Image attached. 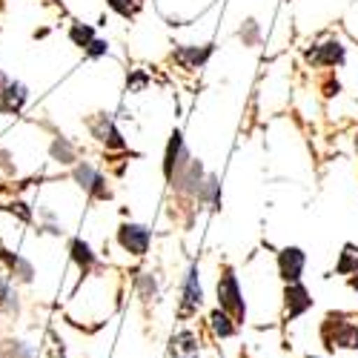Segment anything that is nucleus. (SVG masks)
Listing matches in <instances>:
<instances>
[{"label": "nucleus", "instance_id": "1", "mask_svg": "<svg viewBox=\"0 0 358 358\" xmlns=\"http://www.w3.org/2000/svg\"><path fill=\"white\" fill-rule=\"evenodd\" d=\"M218 307L235 321V324H244L247 318V304L241 298V284H238L235 273L229 266H224V275L218 278Z\"/></svg>", "mask_w": 358, "mask_h": 358}, {"label": "nucleus", "instance_id": "2", "mask_svg": "<svg viewBox=\"0 0 358 358\" xmlns=\"http://www.w3.org/2000/svg\"><path fill=\"white\" fill-rule=\"evenodd\" d=\"M321 338H324L327 350H358V327L344 321V315L330 313L324 318Z\"/></svg>", "mask_w": 358, "mask_h": 358}, {"label": "nucleus", "instance_id": "3", "mask_svg": "<svg viewBox=\"0 0 358 358\" xmlns=\"http://www.w3.org/2000/svg\"><path fill=\"white\" fill-rule=\"evenodd\" d=\"M72 178H75V184L92 198V201H109L112 198V189L106 184V178L101 175L98 166H92L89 161H78L72 166Z\"/></svg>", "mask_w": 358, "mask_h": 358}, {"label": "nucleus", "instance_id": "4", "mask_svg": "<svg viewBox=\"0 0 358 358\" xmlns=\"http://www.w3.org/2000/svg\"><path fill=\"white\" fill-rule=\"evenodd\" d=\"M86 129L92 132V138H95L101 146H106V149H115V152H124V149H127V141H124L121 129L115 127V121H112L106 112L89 115V117H86Z\"/></svg>", "mask_w": 358, "mask_h": 358}, {"label": "nucleus", "instance_id": "5", "mask_svg": "<svg viewBox=\"0 0 358 358\" xmlns=\"http://www.w3.org/2000/svg\"><path fill=\"white\" fill-rule=\"evenodd\" d=\"M29 103V89L0 72V115H20Z\"/></svg>", "mask_w": 358, "mask_h": 358}, {"label": "nucleus", "instance_id": "6", "mask_svg": "<svg viewBox=\"0 0 358 358\" xmlns=\"http://www.w3.org/2000/svg\"><path fill=\"white\" fill-rule=\"evenodd\" d=\"M117 244H121L127 252L132 255H146L149 252V244H152V229L143 227V224H121L117 227Z\"/></svg>", "mask_w": 358, "mask_h": 358}, {"label": "nucleus", "instance_id": "7", "mask_svg": "<svg viewBox=\"0 0 358 358\" xmlns=\"http://www.w3.org/2000/svg\"><path fill=\"white\" fill-rule=\"evenodd\" d=\"M189 152H187V143H184V135L181 132H172L169 141H166V149H164V178L172 184V178L181 172L187 164H189Z\"/></svg>", "mask_w": 358, "mask_h": 358}, {"label": "nucleus", "instance_id": "8", "mask_svg": "<svg viewBox=\"0 0 358 358\" xmlns=\"http://www.w3.org/2000/svg\"><path fill=\"white\" fill-rule=\"evenodd\" d=\"M203 178H206L203 164L192 158L181 172L172 178V187H175L178 195H184V198H198V192H201V187H203Z\"/></svg>", "mask_w": 358, "mask_h": 358}, {"label": "nucleus", "instance_id": "9", "mask_svg": "<svg viewBox=\"0 0 358 358\" xmlns=\"http://www.w3.org/2000/svg\"><path fill=\"white\" fill-rule=\"evenodd\" d=\"M201 304H203L201 273H198V264H189L187 278H184V289H181V315H192V313H198Z\"/></svg>", "mask_w": 358, "mask_h": 358}, {"label": "nucleus", "instance_id": "10", "mask_svg": "<svg viewBox=\"0 0 358 358\" xmlns=\"http://www.w3.org/2000/svg\"><path fill=\"white\" fill-rule=\"evenodd\" d=\"M304 264H307V255H304L301 247H284V250L278 252V275H281L287 284L301 281Z\"/></svg>", "mask_w": 358, "mask_h": 358}, {"label": "nucleus", "instance_id": "11", "mask_svg": "<svg viewBox=\"0 0 358 358\" xmlns=\"http://www.w3.org/2000/svg\"><path fill=\"white\" fill-rule=\"evenodd\" d=\"M310 307H313V298H310V292H307V287L301 281L284 287V315H287V321H295L298 315H304Z\"/></svg>", "mask_w": 358, "mask_h": 358}, {"label": "nucleus", "instance_id": "12", "mask_svg": "<svg viewBox=\"0 0 358 358\" xmlns=\"http://www.w3.org/2000/svg\"><path fill=\"white\" fill-rule=\"evenodd\" d=\"M304 57L313 66H341L344 57H347V49L341 46V41H327V43H318V46L307 49Z\"/></svg>", "mask_w": 358, "mask_h": 358}, {"label": "nucleus", "instance_id": "13", "mask_svg": "<svg viewBox=\"0 0 358 358\" xmlns=\"http://www.w3.org/2000/svg\"><path fill=\"white\" fill-rule=\"evenodd\" d=\"M0 261L6 264L12 281H20V284H32V281H35V266H32V261H26L23 255L6 250L3 244H0Z\"/></svg>", "mask_w": 358, "mask_h": 358}, {"label": "nucleus", "instance_id": "14", "mask_svg": "<svg viewBox=\"0 0 358 358\" xmlns=\"http://www.w3.org/2000/svg\"><path fill=\"white\" fill-rule=\"evenodd\" d=\"M172 57L184 69H198L213 57V43H206V46H178Z\"/></svg>", "mask_w": 358, "mask_h": 358}, {"label": "nucleus", "instance_id": "15", "mask_svg": "<svg viewBox=\"0 0 358 358\" xmlns=\"http://www.w3.org/2000/svg\"><path fill=\"white\" fill-rule=\"evenodd\" d=\"M198 355H201V344H198L195 333L184 330V333L172 336V341H169V358H198Z\"/></svg>", "mask_w": 358, "mask_h": 358}, {"label": "nucleus", "instance_id": "16", "mask_svg": "<svg viewBox=\"0 0 358 358\" xmlns=\"http://www.w3.org/2000/svg\"><path fill=\"white\" fill-rule=\"evenodd\" d=\"M49 155H52V161L64 164V166H75L78 164V146L66 135H55L49 143Z\"/></svg>", "mask_w": 358, "mask_h": 358}, {"label": "nucleus", "instance_id": "17", "mask_svg": "<svg viewBox=\"0 0 358 358\" xmlns=\"http://www.w3.org/2000/svg\"><path fill=\"white\" fill-rule=\"evenodd\" d=\"M69 255H72V261L78 264V270H80L83 275L98 266V255L92 252V247H89L83 238H72V241H69Z\"/></svg>", "mask_w": 358, "mask_h": 358}, {"label": "nucleus", "instance_id": "18", "mask_svg": "<svg viewBox=\"0 0 358 358\" xmlns=\"http://www.w3.org/2000/svg\"><path fill=\"white\" fill-rule=\"evenodd\" d=\"M198 201L206 203L210 210H218V206H221V181H218V175L206 172L203 187H201V192H198Z\"/></svg>", "mask_w": 358, "mask_h": 358}, {"label": "nucleus", "instance_id": "19", "mask_svg": "<svg viewBox=\"0 0 358 358\" xmlns=\"http://www.w3.org/2000/svg\"><path fill=\"white\" fill-rule=\"evenodd\" d=\"M210 327H213V333H215L218 338H232L235 330H238L235 321H232L224 310H213V313H210Z\"/></svg>", "mask_w": 358, "mask_h": 358}, {"label": "nucleus", "instance_id": "20", "mask_svg": "<svg viewBox=\"0 0 358 358\" xmlns=\"http://www.w3.org/2000/svg\"><path fill=\"white\" fill-rule=\"evenodd\" d=\"M336 273L338 275H358V247L355 244H347L338 264H336Z\"/></svg>", "mask_w": 358, "mask_h": 358}, {"label": "nucleus", "instance_id": "21", "mask_svg": "<svg viewBox=\"0 0 358 358\" xmlns=\"http://www.w3.org/2000/svg\"><path fill=\"white\" fill-rule=\"evenodd\" d=\"M95 38H98V35H95V26H89V23H72V26H69V41H72L78 49H86Z\"/></svg>", "mask_w": 358, "mask_h": 358}, {"label": "nucleus", "instance_id": "22", "mask_svg": "<svg viewBox=\"0 0 358 358\" xmlns=\"http://www.w3.org/2000/svg\"><path fill=\"white\" fill-rule=\"evenodd\" d=\"M135 287H138V292H141V298L149 304V301H158V281H155V275L152 273H138L135 275Z\"/></svg>", "mask_w": 358, "mask_h": 358}, {"label": "nucleus", "instance_id": "23", "mask_svg": "<svg viewBox=\"0 0 358 358\" xmlns=\"http://www.w3.org/2000/svg\"><path fill=\"white\" fill-rule=\"evenodd\" d=\"M0 210L9 213V215H15L20 224H32V221H35V215H32V206L23 203V201H6V203H0Z\"/></svg>", "mask_w": 358, "mask_h": 358}, {"label": "nucleus", "instance_id": "24", "mask_svg": "<svg viewBox=\"0 0 358 358\" xmlns=\"http://www.w3.org/2000/svg\"><path fill=\"white\" fill-rule=\"evenodd\" d=\"M106 6H109L115 15H121V17H135L141 0H106Z\"/></svg>", "mask_w": 358, "mask_h": 358}, {"label": "nucleus", "instance_id": "25", "mask_svg": "<svg viewBox=\"0 0 358 358\" xmlns=\"http://www.w3.org/2000/svg\"><path fill=\"white\" fill-rule=\"evenodd\" d=\"M83 55L89 57V61H98V57H106V55H109V43H106L103 38H95L92 43H89V46L83 49Z\"/></svg>", "mask_w": 358, "mask_h": 358}, {"label": "nucleus", "instance_id": "26", "mask_svg": "<svg viewBox=\"0 0 358 358\" xmlns=\"http://www.w3.org/2000/svg\"><path fill=\"white\" fill-rule=\"evenodd\" d=\"M149 83V78H146V72H141V69H135L129 78H127V89L129 92H138V89H143Z\"/></svg>", "mask_w": 358, "mask_h": 358}, {"label": "nucleus", "instance_id": "27", "mask_svg": "<svg viewBox=\"0 0 358 358\" xmlns=\"http://www.w3.org/2000/svg\"><path fill=\"white\" fill-rule=\"evenodd\" d=\"M241 38H244V43H250V46H252V43H258V23H255L252 17L241 26Z\"/></svg>", "mask_w": 358, "mask_h": 358}, {"label": "nucleus", "instance_id": "28", "mask_svg": "<svg viewBox=\"0 0 358 358\" xmlns=\"http://www.w3.org/2000/svg\"><path fill=\"white\" fill-rule=\"evenodd\" d=\"M0 169H6V175H15V164H12V155L6 152V149H0Z\"/></svg>", "mask_w": 358, "mask_h": 358}, {"label": "nucleus", "instance_id": "29", "mask_svg": "<svg viewBox=\"0 0 358 358\" xmlns=\"http://www.w3.org/2000/svg\"><path fill=\"white\" fill-rule=\"evenodd\" d=\"M350 284H352V289H358V278H352V281H350Z\"/></svg>", "mask_w": 358, "mask_h": 358}, {"label": "nucleus", "instance_id": "30", "mask_svg": "<svg viewBox=\"0 0 358 358\" xmlns=\"http://www.w3.org/2000/svg\"><path fill=\"white\" fill-rule=\"evenodd\" d=\"M310 358H315V355H310Z\"/></svg>", "mask_w": 358, "mask_h": 358}]
</instances>
